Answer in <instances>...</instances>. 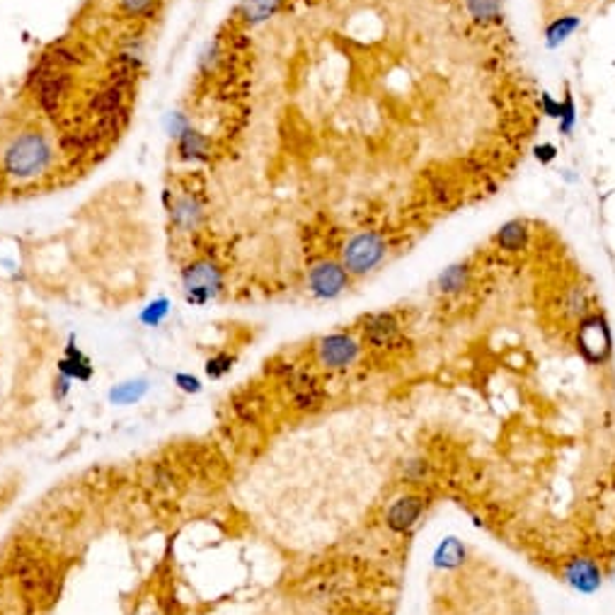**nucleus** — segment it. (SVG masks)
Returning <instances> with one entry per match:
<instances>
[{
	"mask_svg": "<svg viewBox=\"0 0 615 615\" xmlns=\"http://www.w3.org/2000/svg\"><path fill=\"white\" fill-rule=\"evenodd\" d=\"M146 390H148L146 381H131V383H124V386L114 388V390L110 393V397H111V403L131 404V403H136V400H141Z\"/></svg>",
	"mask_w": 615,
	"mask_h": 615,
	"instance_id": "obj_18",
	"label": "nucleus"
},
{
	"mask_svg": "<svg viewBox=\"0 0 615 615\" xmlns=\"http://www.w3.org/2000/svg\"><path fill=\"white\" fill-rule=\"evenodd\" d=\"M579 27H581V18H577V15L555 18L550 25L545 27V44L550 46V49H557V46L565 44Z\"/></svg>",
	"mask_w": 615,
	"mask_h": 615,
	"instance_id": "obj_15",
	"label": "nucleus"
},
{
	"mask_svg": "<svg viewBox=\"0 0 615 615\" xmlns=\"http://www.w3.org/2000/svg\"><path fill=\"white\" fill-rule=\"evenodd\" d=\"M156 0H119L121 10L131 15V18H138V15H146L148 10L153 8Z\"/></svg>",
	"mask_w": 615,
	"mask_h": 615,
	"instance_id": "obj_22",
	"label": "nucleus"
},
{
	"mask_svg": "<svg viewBox=\"0 0 615 615\" xmlns=\"http://www.w3.org/2000/svg\"><path fill=\"white\" fill-rule=\"evenodd\" d=\"M175 381H177V386L182 388L184 393H199V390H202V383H199V378L187 376V373H180V376H177Z\"/></svg>",
	"mask_w": 615,
	"mask_h": 615,
	"instance_id": "obj_25",
	"label": "nucleus"
},
{
	"mask_svg": "<svg viewBox=\"0 0 615 615\" xmlns=\"http://www.w3.org/2000/svg\"><path fill=\"white\" fill-rule=\"evenodd\" d=\"M555 158H557V148L552 146V143H541V146L535 148V160H538V163H542V165L552 163Z\"/></svg>",
	"mask_w": 615,
	"mask_h": 615,
	"instance_id": "obj_24",
	"label": "nucleus"
},
{
	"mask_svg": "<svg viewBox=\"0 0 615 615\" xmlns=\"http://www.w3.org/2000/svg\"><path fill=\"white\" fill-rule=\"evenodd\" d=\"M165 315H167V301L165 298H160V301H156V304L148 305L146 311H143V315H141V320L146 322V325H153V327H156L158 322L163 320Z\"/></svg>",
	"mask_w": 615,
	"mask_h": 615,
	"instance_id": "obj_21",
	"label": "nucleus"
},
{
	"mask_svg": "<svg viewBox=\"0 0 615 615\" xmlns=\"http://www.w3.org/2000/svg\"><path fill=\"white\" fill-rule=\"evenodd\" d=\"M470 279H473V266H470L468 262L450 265L449 269H443L439 279H436V291H439L441 296H458L468 288Z\"/></svg>",
	"mask_w": 615,
	"mask_h": 615,
	"instance_id": "obj_10",
	"label": "nucleus"
},
{
	"mask_svg": "<svg viewBox=\"0 0 615 615\" xmlns=\"http://www.w3.org/2000/svg\"><path fill=\"white\" fill-rule=\"evenodd\" d=\"M390 252L386 235H381L378 230H358L354 235L344 240L340 250L342 266L350 272V276L361 279L376 272L383 265Z\"/></svg>",
	"mask_w": 615,
	"mask_h": 615,
	"instance_id": "obj_2",
	"label": "nucleus"
},
{
	"mask_svg": "<svg viewBox=\"0 0 615 615\" xmlns=\"http://www.w3.org/2000/svg\"><path fill=\"white\" fill-rule=\"evenodd\" d=\"M315 357L322 368L330 371H344V368L354 366L361 357V344L357 337H351L347 332H332L325 334L315 344Z\"/></svg>",
	"mask_w": 615,
	"mask_h": 615,
	"instance_id": "obj_4",
	"label": "nucleus"
},
{
	"mask_svg": "<svg viewBox=\"0 0 615 615\" xmlns=\"http://www.w3.org/2000/svg\"><path fill=\"white\" fill-rule=\"evenodd\" d=\"M177 150H180V156L187 158V160H204V158L209 156V138L204 136L202 131L189 127V129L182 131V134L177 136Z\"/></svg>",
	"mask_w": 615,
	"mask_h": 615,
	"instance_id": "obj_13",
	"label": "nucleus"
},
{
	"mask_svg": "<svg viewBox=\"0 0 615 615\" xmlns=\"http://www.w3.org/2000/svg\"><path fill=\"white\" fill-rule=\"evenodd\" d=\"M361 334H364V344H368L371 350H393L400 342L403 325L393 312H376L364 320Z\"/></svg>",
	"mask_w": 615,
	"mask_h": 615,
	"instance_id": "obj_6",
	"label": "nucleus"
},
{
	"mask_svg": "<svg viewBox=\"0 0 615 615\" xmlns=\"http://www.w3.org/2000/svg\"><path fill=\"white\" fill-rule=\"evenodd\" d=\"M199 216H202V209L199 204L194 202L192 196H184L173 206V220H175L177 228L192 230L196 223H199Z\"/></svg>",
	"mask_w": 615,
	"mask_h": 615,
	"instance_id": "obj_17",
	"label": "nucleus"
},
{
	"mask_svg": "<svg viewBox=\"0 0 615 615\" xmlns=\"http://www.w3.org/2000/svg\"><path fill=\"white\" fill-rule=\"evenodd\" d=\"M528 240H531V228H528V223L521 219L506 220L504 226L495 233L496 250L509 252V255L524 252V250L528 248Z\"/></svg>",
	"mask_w": 615,
	"mask_h": 615,
	"instance_id": "obj_9",
	"label": "nucleus"
},
{
	"mask_svg": "<svg viewBox=\"0 0 615 615\" xmlns=\"http://www.w3.org/2000/svg\"><path fill=\"white\" fill-rule=\"evenodd\" d=\"M468 15L478 25H496L502 19V0H465Z\"/></svg>",
	"mask_w": 615,
	"mask_h": 615,
	"instance_id": "obj_16",
	"label": "nucleus"
},
{
	"mask_svg": "<svg viewBox=\"0 0 615 615\" xmlns=\"http://www.w3.org/2000/svg\"><path fill=\"white\" fill-rule=\"evenodd\" d=\"M49 163H51V146L39 131H27L15 138L3 156L5 173L18 180H32L42 175Z\"/></svg>",
	"mask_w": 615,
	"mask_h": 615,
	"instance_id": "obj_1",
	"label": "nucleus"
},
{
	"mask_svg": "<svg viewBox=\"0 0 615 615\" xmlns=\"http://www.w3.org/2000/svg\"><path fill=\"white\" fill-rule=\"evenodd\" d=\"M557 121H560L562 134H565V136H572V131L577 127V104H574V97H572L570 92H567L565 100H562V111Z\"/></svg>",
	"mask_w": 615,
	"mask_h": 615,
	"instance_id": "obj_19",
	"label": "nucleus"
},
{
	"mask_svg": "<svg viewBox=\"0 0 615 615\" xmlns=\"http://www.w3.org/2000/svg\"><path fill=\"white\" fill-rule=\"evenodd\" d=\"M184 298L194 305H204L213 301L223 288V272L211 259H196L184 269L182 274Z\"/></svg>",
	"mask_w": 615,
	"mask_h": 615,
	"instance_id": "obj_3",
	"label": "nucleus"
},
{
	"mask_svg": "<svg viewBox=\"0 0 615 615\" xmlns=\"http://www.w3.org/2000/svg\"><path fill=\"white\" fill-rule=\"evenodd\" d=\"M124 100H127V90L119 88V85L110 83L107 88H102L100 92H95L90 100V110L97 114V117H104V114H111V111L124 110Z\"/></svg>",
	"mask_w": 615,
	"mask_h": 615,
	"instance_id": "obj_12",
	"label": "nucleus"
},
{
	"mask_svg": "<svg viewBox=\"0 0 615 615\" xmlns=\"http://www.w3.org/2000/svg\"><path fill=\"white\" fill-rule=\"evenodd\" d=\"M279 8H281V0H240L238 15L245 25L255 27V25H262L269 18H274Z\"/></svg>",
	"mask_w": 615,
	"mask_h": 615,
	"instance_id": "obj_11",
	"label": "nucleus"
},
{
	"mask_svg": "<svg viewBox=\"0 0 615 615\" xmlns=\"http://www.w3.org/2000/svg\"><path fill=\"white\" fill-rule=\"evenodd\" d=\"M350 272L342 266V262H334V259H320L308 269V288L320 301L340 298L350 288Z\"/></svg>",
	"mask_w": 615,
	"mask_h": 615,
	"instance_id": "obj_5",
	"label": "nucleus"
},
{
	"mask_svg": "<svg viewBox=\"0 0 615 615\" xmlns=\"http://www.w3.org/2000/svg\"><path fill=\"white\" fill-rule=\"evenodd\" d=\"M541 110L545 117H550V119H560V111H562V102L555 100L550 92H542L541 97Z\"/></svg>",
	"mask_w": 615,
	"mask_h": 615,
	"instance_id": "obj_23",
	"label": "nucleus"
},
{
	"mask_svg": "<svg viewBox=\"0 0 615 615\" xmlns=\"http://www.w3.org/2000/svg\"><path fill=\"white\" fill-rule=\"evenodd\" d=\"M230 368H233V357H228V354H219V357H213L206 361V373H209L211 378L226 376Z\"/></svg>",
	"mask_w": 615,
	"mask_h": 615,
	"instance_id": "obj_20",
	"label": "nucleus"
},
{
	"mask_svg": "<svg viewBox=\"0 0 615 615\" xmlns=\"http://www.w3.org/2000/svg\"><path fill=\"white\" fill-rule=\"evenodd\" d=\"M579 347L591 361H598L611 351V332L601 315H587L579 322Z\"/></svg>",
	"mask_w": 615,
	"mask_h": 615,
	"instance_id": "obj_7",
	"label": "nucleus"
},
{
	"mask_svg": "<svg viewBox=\"0 0 615 615\" xmlns=\"http://www.w3.org/2000/svg\"><path fill=\"white\" fill-rule=\"evenodd\" d=\"M58 371H61V376L71 378V381H88V378L92 376L90 358L85 357V354H81V351L71 344L68 351H65V357L58 361Z\"/></svg>",
	"mask_w": 615,
	"mask_h": 615,
	"instance_id": "obj_14",
	"label": "nucleus"
},
{
	"mask_svg": "<svg viewBox=\"0 0 615 615\" xmlns=\"http://www.w3.org/2000/svg\"><path fill=\"white\" fill-rule=\"evenodd\" d=\"M424 509H427V502H424L422 495L400 496L396 504L388 509V526L397 533L410 531V528L419 521Z\"/></svg>",
	"mask_w": 615,
	"mask_h": 615,
	"instance_id": "obj_8",
	"label": "nucleus"
}]
</instances>
